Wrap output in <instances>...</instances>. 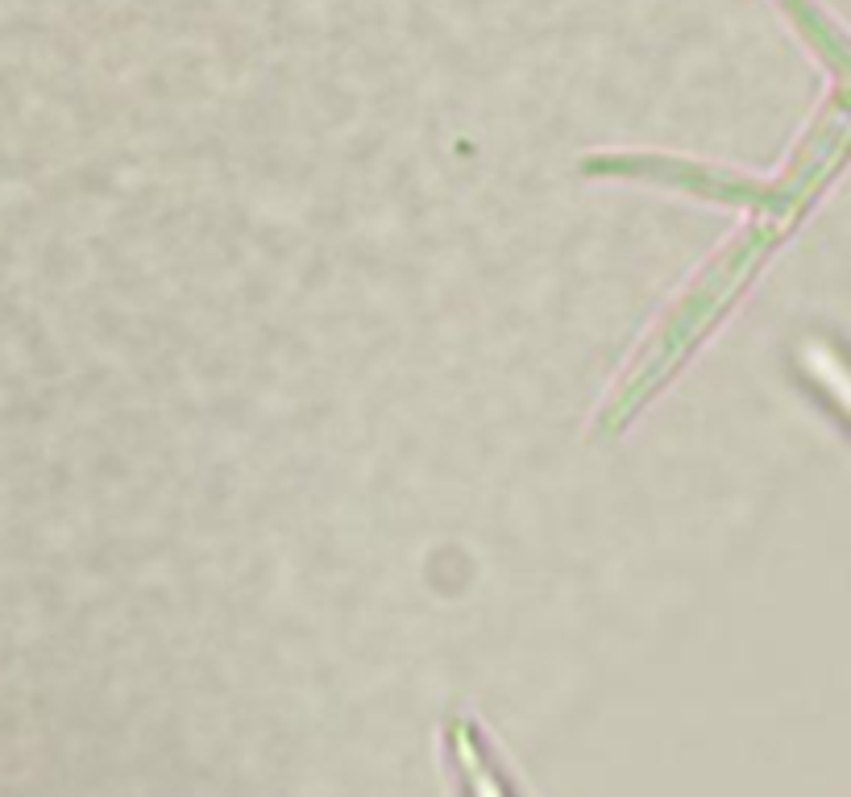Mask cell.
<instances>
[{
	"instance_id": "obj_2",
	"label": "cell",
	"mask_w": 851,
	"mask_h": 797,
	"mask_svg": "<svg viewBox=\"0 0 851 797\" xmlns=\"http://www.w3.org/2000/svg\"><path fill=\"white\" fill-rule=\"evenodd\" d=\"M780 13L785 30L798 37L806 54L827 72V79H848V25L822 0H768Z\"/></svg>"
},
{
	"instance_id": "obj_1",
	"label": "cell",
	"mask_w": 851,
	"mask_h": 797,
	"mask_svg": "<svg viewBox=\"0 0 851 797\" xmlns=\"http://www.w3.org/2000/svg\"><path fill=\"white\" fill-rule=\"evenodd\" d=\"M848 154V79H827L815 117L806 121L789 159L777 175H744L714 162L657 154V150H606L582 162L594 179H636L674 192H690L707 204L740 208L744 216H768L798 229L801 216L815 208V200L834 183Z\"/></svg>"
}]
</instances>
